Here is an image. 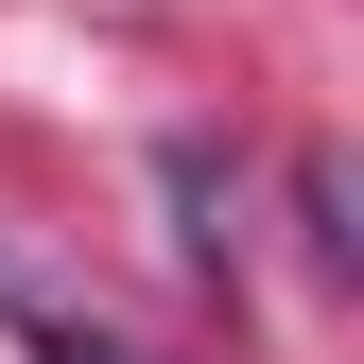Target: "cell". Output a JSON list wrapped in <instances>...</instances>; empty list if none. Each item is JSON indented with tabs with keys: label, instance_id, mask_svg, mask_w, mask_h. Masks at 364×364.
Segmentation results:
<instances>
[{
	"label": "cell",
	"instance_id": "1",
	"mask_svg": "<svg viewBox=\"0 0 364 364\" xmlns=\"http://www.w3.org/2000/svg\"><path fill=\"white\" fill-rule=\"evenodd\" d=\"M35 364H139L122 330H35Z\"/></svg>",
	"mask_w": 364,
	"mask_h": 364
}]
</instances>
